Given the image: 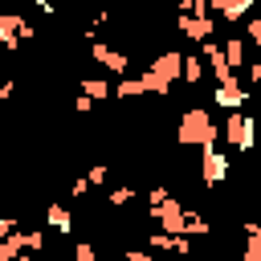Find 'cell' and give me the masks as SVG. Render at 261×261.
<instances>
[{
	"mask_svg": "<svg viewBox=\"0 0 261 261\" xmlns=\"http://www.w3.org/2000/svg\"><path fill=\"white\" fill-rule=\"evenodd\" d=\"M175 143H179V147H216V143H220V126L212 122V114H208L204 106H188V110L179 114Z\"/></svg>",
	"mask_w": 261,
	"mask_h": 261,
	"instance_id": "obj_1",
	"label": "cell"
},
{
	"mask_svg": "<svg viewBox=\"0 0 261 261\" xmlns=\"http://www.w3.org/2000/svg\"><path fill=\"white\" fill-rule=\"evenodd\" d=\"M220 139H224L228 147H237V151H253L257 126H253V118H249L245 110H228V122L220 126Z\"/></svg>",
	"mask_w": 261,
	"mask_h": 261,
	"instance_id": "obj_2",
	"label": "cell"
},
{
	"mask_svg": "<svg viewBox=\"0 0 261 261\" xmlns=\"http://www.w3.org/2000/svg\"><path fill=\"white\" fill-rule=\"evenodd\" d=\"M200 179H204L208 188L224 184V179H228V155L216 151V147H200Z\"/></svg>",
	"mask_w": 261,
	"mask_h": 261,
	"instance_id": "obj_3",
	"label": "cell"
},
{
	"mask_svg": "<svg viewBox=\"0 0 261 261\" xmlns=\"http://www.w3.org/2000/svg\"><path fill=\"white\" fill-rule=\"evenodd\" d=\"M90 57H94L98 65H106L110 73H118V77H122V73L130 69V57H126L122 49H114V45H106V41H90Z\"/></svg>",
	"mask_w": 261,
	"mask_h": 261,
	"instance_id": "obj_4",
	"label": "cell"
},
{
	"mask_svg": "<svg viewBox=\"0 0 261 261\" xmlns=\"http://www.w3.org/2000/svg\"><path fill=\"white\" fill-rule=\"evenodd\" d=\"M147 69H151L155 77H163L167 86H175V82L184 77V53H175V49H163V53H159V57H155Z\"/></svg>",
	"mask_w": 261,
	"mask_h": 261,
	"instance_id": "obj_5",
	"label": "cell"
},
{
	"mask_svg": "<svg viewBox=\"0 0 261 261\" xmlns=\"http://www.w3.org/2000/svg\"><path fill=\"white\" fill-rule=\"evenodd\" d=\"M175 24H179V33H184L188 41H196V45H200V41H208V37L216 33V20H212V16H192V12H179V16H175Z\"/></svg>",
	"mask_w": 261,
	"mask_h": 261,
	"instance_id": "obj_6",
	"label": "cell"
},
{
	"mask_svg": "<svg viewBox=\"0 0 261 261\" xmlns=\"http://www.w3.org/2000/svg\"><path fill=\"white\" fill-rule=\"evenodd\" d=\"M245 82L241 77H228V82H216V94H212V102L220 106V110H241L245 106Z\"/></svg>",
	"mask_w": 261,
	"mask_h": 261,
	"instance_id": "obj_7",
	"label": "cell"
},
{
	"mask_svg": "<svg viewBox=\"0 0 261 261\" xmlns=\"http://www.w3.org/2000/svg\"><path fill=\"white\" fill-rule=\"evenodd\" d=\"M20 29H24V16H20V12H4V8H0V45H4L8 53H16V49H20Z\"/></svg>",
	"mask_w": 261,
	"mask_h": 261,
	"instance_id": "obj_8",
	"label": "cell"
},
{
	"mask_svg": "<svg viewBox=\"0 0 261 261\" xmlns=\"http://www.w3.org/2000/svg\"><path fill=\"white\" fill-rule=\"evenodd\" d=\"M253 4H257V0H208V8H212V12H216V16L224 20V24L241 20V16H245V12L253 8Z\"/></svg>",
	"mask_w": 261,
	"mask_h": 261,
	"instance_id": "obj_9",
	"label": "cell"
},
{
	"mask_svg": "<svg viewBox=\"0 0 261 261\" xmlns=\"http://www.w3.org/2000/svg\"><path fill=\"white\" fill-rule=\"evenodd\" d=\"M45 220H49V228H57L61 237L73 232V212H69L65 204H49V208H45Z\"/></svg>",
	"mask_w": 261,
	"mask_h": 261,
	"instance_id": "obj_10",
	"label": "cell"
},
{
	"mask_svg": "<svg viewBox=\"0 0 261 261\" xmlns=\"http://www.w3.org/2000/svg\"><path fill=\"white\" fill-rule=\"evenodd\" d=\"M220 53H224V65H228L232 73L245 65V41H241V37H228V41L220 45Z\"/></svg>",
	"mask_w": 261,
	"mask_h": 261,
	"instance_id": "obj_11",
	"label": "cell"
},
{
	"mask_svg": "<svg viewBox=\"0 0 261 261\" xmlns=\"http://www.w3.org/2000/svg\"><path fill=\"white\" fill-rule=\"evenodd\" d=\"M82 94H86V98H94V102H102V98H114V90H110L102 77H82Z\"/></svg>",
	"mask_w": 261,
	"mask_h": 261,
	"instance_id": "obj_12",
	"label": "cell"
},
{
	"mask_svg": "<svg viewBox=\"0 0 261 261\" xmlns=\"http://www.w3.org/2000/svg\"><path fill=\"white\" fill-rule=\"evenodd\" d=\"M147 90H143V77H118V86H114V98H143Z\"/></svg>",
	"mask_w": 261,
	"mask_h": 261,
	"instance_id": "obj_13",
	"label": "cell"
},
{
	"mask_svg": "<svg viewBox=\"0 0 261 261\" xmlns=\"http://www.w3.org/2000/svg\"><path fill=\"white\" fill-rule=\"evenodd\" d=\"M200 77H204V57H184V77L179 82H188V86H200Z\"/></svg>",
	"mask_w": 261,
	"mask_h": 261,
	"instance_id": "obj_14",
	"label": "cell"
},
{
	"mask_svg": "<svg viewBox=\"0 0 261 261\" xmlns=\"http://www.w3.org/2000/svg\"><path fill=\"white\" fill-rule=\"evenodd\" d=\"M143 90H147V94H155V98H167V94H171V86H167L163 77H155L151 69H143Z\"/></svg>",
	"mask_w": 261,
	"mask_h": 261,
	"instance_id": "obj_15",
	"label": "cell"
},
{
	"mask_svg": "<svg viewBox=\"0 0 261 261\" xmlns=\"http://www.w3.org/2000/svg\"><path fill=\"white\" fill-rule=\"evenodd\" d=\"M204 232H208V220L200 212H188L184 216V237H204Z\"/></svg>",
	"mask_w": 261,
	"mask_h": 261,
	"instance_id": "obj_16",
	"label": "cell"
},
{
	"mask_svg": "<svg viewBox=\"0 0 261 261\" xmlns=\"http://www.w3.org/2000/svg\"><path fill=\"white\" fill-rule=\"evenodd\" d=\"M20 245H24L29 253H41V249H45V232H41V228H33V232H20Z\"/></svg>",
	"mask_w": 261,
	"mask_h": 261,
	"instance_id": "obj_17",
	"label": "cell"
},
{
	"mask_svg": "<svg viewBox=\"0 0 261 261\" xmlns=\"http://www.w3.org/2000/svg\"><path fill=\"white\" fill-rule=\"evenodd\" d=\"M106 200H110V204H114V208H126V204H130V200H135V188H126V184H122V188H114V192H110V196H106Z\"/></svg>",
	"mask_w": 261,
	"mask_h": 261,
	"instance_id": "obj_18",
	"label": "cell"
},
{
	"mask_svg": "<svg viewBox=\"0 0 261 261\" xmlns=\"http://www.w3.org/2000/svg\"><path fill=\"white\" fill-rule=\"evenodd\" d=\"M179 12H192V16H212L208 0H179Z\"/></svg>",
	"mask_w": 261,
	"mask_h": 261,
	"instance_id": "obj_19",
	"label": "cell"
},
{
	"mask_svg": "<svg viewBox=\"0 0 261 261\" xmlns=\"http://www.w3.org/2000/svg\"><path fill=\"white\" fill-rule=\"evenodd\" d=\"M73 261H98V249H94L90 241H77V245H73Z\"/></svg>",
	"mask_w": 261,
	"mask_h": 261,
	"instance_id": "obj_20",
	"label": "cell"
},
{
	"mask_svg": "<svg viewBox=\"0 0 261 261\" xmlns=\"http://www.w3.org/2000/svg\"><path fill=\"white\" fill-rule=\"evenodd\" d=\"M241 257H245V261H261V237H245Z\"/></svg>",
	"mask_w": 261,
	"mask_h": 261,
	"instance_id": "obj_21",
	"label": "cell"
},
{
	"mask_svg": "<svg viewBox=\"0 0 261 261\" xmlns=\"http://www.w3.org/2000/svg\"><path fill=\"white\" fill-rule=\"evenodd\" d=\"M106 175H110V171H106V163H94V167L86 171V179H90V188H102V184H106Z\"/></svg>",
	"mask_w": 261,
	"mask_h": 261,
	"instance_id": "obj_22",
	"label": "cell"
},
{
	"mask_svg": "<svg viewBox=\"0 0 261 261\" xmlns=\"http://www.w3.org/2000/svg\"><path fill=\"white\" fill-rule=\"evenodd\" d=\"M147 245H151V249H163V253H171V232H151V237H147Z\"/></svg>",
	"mask_w": 261,
	"mask_h": 261,
	"instance_id": "obj_23",
	"label": "cell"
},
{
	"mask_svg": "<svg viewBox=\"0 0 261 261\" xmlns=\"http://www.w3.org/2000/svg\"><path fill=\"white\" fill-rule=\"evenodd\" d=\"M171 253H175V257H188V253H192V241H188L184 232H179V237H171Z\"/></svg>",
	"mask_w": 261,
	"mask_h": 261,
	"instance_id": "obj_24",
	"label": "cell"
},
{
	"mask_svg": "<svg viewBox=\"0 0 261 261\" xmlns=\"http://www.w3.org/2000/svg\"><path fill=\"white\" fill-rule=\"evenodd\" d=\"M69 192H73V200H86V196H90V179H73Z\"/></svg>",
	"mask_w": 261,
	"mask_h": 261,
	"instance_id": "obj_25",
	"label": "cell"
},
{
	"mask_svg": "<svg viewBox=\"0 0 261 261\" xmlns=\"http://www.w3.org/2000/svg\"><path fill=\"white\" fill-rule=\"evenodd\" d=\"M73 110H77V114H90V110H94V98L77 94V98H73Z\"/></svg>",
	"mask_w": 261,
	"mask_h": 261,
	"instance_id": "obj_26",
	"label": "cell"
},
{
	"mask_svg": "<svg viewBox=\"0 0 261 261\" xmlns=\"http://www.w3.org/2000/svg\"><path fill=\"white\" fill-rule=\"evenodd\" d=\"M245 33H249V41H253V45H261V16H253Z\"/></svg>",
	"mask_w": 261,
	"mask_h": 261,
	"instance_id": "obj_27",
	"label": "cell"
},
{
	"mask_svg": "<svg viewBox=\"0 0 261 261\" xmlns=\"http://www.w3.org/2000/svg\"><path fill=\"white\" fill-rule=\"evenodd\" d=\"M12 228H16V220H12V216H0V241H4Z\"/></svg>",
	"mask_w": 261,
	"mask_h": 261,
	"instance_id": "obj_28",
	"label": "cell"
},
{
	"mask_svg": "<svg viewBox=\"0 0 261 261\" xmlns=\"http://www.w3.org/2000/svg\"><path fill=\"white\" fill-rule=\"evenodd\" d=\"M12 90H16V82H12V77H4V82H0V102H4V98H12Z\"/></svg>",
	"mask_w": 261,
	"mask_h": 261,
	"instance_id": "obj_29",
	"label": "cell"
},
{
	"mask_svg": "<svg viewBox=\"0 0 261 261\" xmlns=\"http://www.w3.org/2000/svg\"><path fill=\"white\" fill-rule=\"evenodd\" d=\"M122 261H155V257H151V253H139V249H130Z\"/></svg>",
	"mask_w": 261,
	"mask_h": 261,
	"instance_id": "obj_30",
	"label": "cell"
},
{
	"mask_svg": "<svg viewBox=\"0 0 261 261\" xmlns=\"http://www.w3.org/2000/svg\"><path fill=\"white\" fill-rule=\"evenodd\" d=\"M249 82H253V86L261 82V61H253V65H249Z\"/></svg>",
	"mask_w": 261,
	"mask_h": 261,
	"instance_id": "obj_31",
	"label": "cell"
},
{
	"mask_svg": "<svg viewBox=\"0 0 261 261\" xmlns=\"http://www.w3.org/2000/svg\"><path fill=\"white\" fill-rule=\"evenodd\" d=\"M12 261H29V257H24V253H20V257H12Z\"/></svg>",
	"mask_w": 261,
	"mask_h": 261,
	"instance_id": "obj_32",
	"label": "cell"
}]
</instances>
